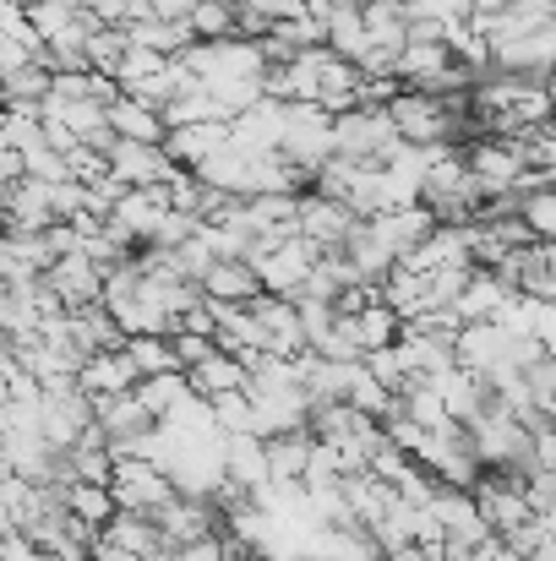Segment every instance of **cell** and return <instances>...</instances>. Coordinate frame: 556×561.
Returning a JSON list of instances; mask_svg holds the SVG:
<instances>
[{"label":"cell","instance_id":"6da1fadb","mask_svg":"<svg viewBox=\"0 0 556 561\" xmlns=\"http://www.w3.org/2000/svg\"><path fill=\"white\" fill-rule=\"evenodd\" d=\"M328 137H333V153L350 159V164H387L393 148H398V131L387 121L382 104H350L328 121Z\"/></svg>","mask_w":556,"mask_h":561},{"label":"cell","instance_id":"f546056e","mask_svg":"<svg viewBox=\"0 0 556 561\" xmlns=\"http://www.w3.org/2000/svg\"><path fill=\"white\" fill-rule=\"evenodd\" d=\"M170 350H175V366L191 371V366L213 350V339H207V333H185V328H175V333H170Z\"/></svg>","mask_w":556,"mask_h":561},{"label":"cell","instance_id":"ac0fdd59","mask_svg":"<svg viewBox=\"0 0 556 561\" xmlns=\"http://www.w3.org/2000/svg\"><path fill=\"white\" fill-rule=\"evenodd\" d=\"M246 381V360H235V355H224V350H207L191 371H185V387L196 392V398H218V392H235Z\"/></svg>","mask_w":556,"mask_h":561},{"label":"cell","instance_id":"4dcf8cb0","mask_svg":"<svg viewBox=\"0 0 556 561\" xmlns=\"http://www.w3.org/2000/svg\"><path fill=\"white\" fill-rule=\"evenodd\" d=\"M27 60H33V49H27V44H16L11 33H0V77H5V71H16V66H27Z\"/></svg>","mask_w":556,"mask_h":561},{"label":"cell","instance_id":"ba28073f","mask_svg":"<svg viewBox=\"0 0 556 561\" xmlns=\"http://www.w3.org/2000/svg\"><path fill=\"white\" fill-rule=\"evenodd\" d=\"M366 229L393 251V256H404V251H415V245L436 229V218H431L420 202H409V207H393V213H371Z\"/></svg>","mask_w":556,"mask_h":561},{"label":"cell","instance_id":"4316f807","mask_svg":"<svg viewBox=\"0 0 556 561\" xmlns=\"http://www.w3.org/2000/svg\"><path fill=\"white\" fill-rule=\"evenodd\" d=\"M207 409H213V425L229 436V431H251V398L235 387V392H218V398H207Z\"/></svg>","mask_w":556,"mask_h":561},{"label":"cell","instance_id":"277c9868","mask_svg":"<svg viewBox=\"0 0 556 561\" xmlns=\"http://www.w3.org/2000/svg\"><path fill=\"white\" fill-rule=\"evenodd\" d=\"M350 224H355V213L339 196H322V191H300L295 196V234L311 240L317 251H339Z\"/></svg>","mask_w":556,"mask_h":561},{"label":"cell","instance_id":"9c48e42d","mask_svg":"<svg viewBox=\"0 0 556 561\" xmlns=\"http://www.w3.org/2000/svg\"><path fill=\"white\" fill-rule=\"evenodd\" d=\"M77 387H82L88 398L132 392V387H137V366L126 360V350H93V355L77 366Z\"/></svg>","mask_w":556,"mask_h":561},{"label":"cell","instance_id":"30bf717a","mask_svg":"<svg viewBox=\"0 0 556 561\" xmlns=\"http://www.w3.org/2000/svg\"><path fill=\"white\" fill-rule=\"evenodd\" d=\"M224 480L240 485L246 496L268 485V453H262V436H251V431H229V436H224Z\"/></svg>","mask_w":556,"mask_h":561},{"label":"cell","instance_id":"5bb4252c","mask_svg":"<svg viewBox=\"0 0 556 561\" xmlns=\"http://www.w3.org/2000/svg\"><path fill=\"white\" fill-rule=\"evenodd\" d=\"M104 121H110V131L126 137V142H164V115H159L154 104L126 99V93H115V99L104 104Z\"/></svg>","mask_w":556,"mask_h":561},{"label":"cell","instance_id":"e575fe53","mask_svg":"<svg viewBox=\"0 0 556 561\" xmlns=\"http://www.w3.org/2000/svg\"><path fill=\"white\" fill-rule=\"evenodd\" d=\"M5 267H11V251H5V229H0V278H5Z\"/></svg>","mask_w":556,"mask_h":561},{"label":"cell","instance_id":"2e32d148","mask_svg":"<svg viewBox=\"0 0 556 561\" xmlns=\"http://www.w3.org/2000/svg\"><path fill=\"white\" fill-rule=\"evenodd\" d=\"M104 535L121 546V551H132L137 561H159L170 546H164V535H159V524L148 518V513H115L110 524H104Z\"/></svg>","mask_w":556,"mask_h":561},{"label":"cell","instance_id":"8fae6325","mask_svg":"<svg viewBox=\"0 0 556 561\" xmlns=\"http://www.w3.org/2000/svg\"><path fill=\"white\" fill-rule=\"evenodd\" d=\"M322 44L339 55V60H361L371 49L366 22H361V0H333L322 11Z\"/></svg>","mask_w":556,"mask_h":561},{"label":"cell","instance_id":"52a82bcc","mask_svg":"<svg viewBox=\"0 0 556 561\" xmlns=\"http://www.w3.org/2000/svg\"><path fill=\"white\" fill-rule=\"evenodd\" d=\"M154 524H159V535H164V546H191V540H202V535H218V507L207 502V496H170L159 513H154Z\"/></svg>","mask_w":556,"mask_h":561},{"label":"cell","instance_id":"484cf974","mask_svg":"<svg viewBox=\"0 0 556 561\" xmlns=\"http://www.w3.org/2000/svg\"><path fill=\"white\" fill-rule=\"evenodd\" d=\"M519 218H524V229H530L535 240H552L556 234V191L552 186L524 191V196H519Z\"/></svg>","mask_w":556,"mask_h":561},{"label":"cell","instance_id":"836d02e7","mask_svg":"<svg viewBox=\"0 0 556 561\" xmlns=\"http://www.w3.org/2000/svg\"><path fill=\"white\" fill-rule=\"evenodd\" d=\"M148 11H154L159 22H181L185 11H191V0H148Z\"/></svg>","mask_w":556,"mask_h":561},{"label":"cell","instance_id":"f1b7e54d","mask_svg":"<svg viewBox=\"0 0 556 561\" xmlns=\"http://www.w3.org/2000/svg\"><path fill=\"white\" fill-rule=\"evenodd\" d=\"M22 175L55 186V181H66V153H55V148H27V153H22Z\"/></svg>","mask_w":556,"mask_h":561},{"label":"cell","instance_id":"1f68e13d","mask_svg":"<svg viewBox=\"0 0 556 561\" xmlns=\"http://www.w3.org/2000/svg\"><path fill=\"white\" fill-rule=\"evenodd\" d=\"M38 131H44V148H55V153H71L77 148L71 126H60V121H38Z\"/></svg>","mask_w":556,"mask_h":561},{"label":"cell","instance_id":"4fadbf2b","mask_svg":"<svg viewBox=\"0 0 556 561\" xmlns=\"http://www.w3.org/2000/svg\"><path fill=\"white\" fill-rule=\"evenodd\" d=\"M196 289L207 295V300H229V306H246L262 284H257V273H251V262H240V256H213L207 262V273L196 278Z\"/></svg>","mask_w":556,"mask_h":561},{"label":"cell","instance_id":"44dd1931","mask_svg":"<svg viewBox=\"0 0 556 561\" xmlns=\"http://www.w3.org/2000/svg\"><path fill=\"white\" fill-rule=\"evenodd\" d=\"M126 360L137 366V376H159V371H181L175 366V350H170V339L164 333H126Z\"/></svg>","mask_w":556,"mask_h":561},{"label":"cell","instance_id":"7c38bea8","mask_svg":"<svg viewBox=\"0 0 556 561\" xmlns=\"http://www.w3.org/2000/svg\"><path fill=\"white\" fill-rule=\"evenodd\" d=\"M224 137H229V121H185V126H170V131H164V142H159V148L170 153V164H175V170H191V164H196V159H207Z\"/></svg>","mask_w":556,"mask_h":561},{"label":"cell","instance_id":"3957f363","mask_svg":"<svg viewBox=\"0 0 556 561\" xmlns=\"http://www.w3.org/2000/svg\"><path fill=\"white\" fill-rule=\"evenodd\" d=\"M317 256H322V251H317L311 240L290 234V240H279V245H268V251H257V256H246V262H251V273H257V284H262L268 295L295 300V295H300V278L311 273Z\"/></svg>","mask_w":556,"mask_h":561},{"label":"cell","instance_id":"e0dca14e","mask_svg":"<svg viewBox=\"0 0 556 561\" xmlns=\"http://www.w3.org/2000/svg\"><path fill=\"white\" fill-rule=\"evenodd\" d=\"M268 453V480L273 485H300V469L311 458V431H284V436H262Z\"/></svg>","mask_w":556,"mask_h":561},{"label":"cell","instance_id":"cb8c5ba5","mask_svg":"<svg viewBox=\"0 0 556 561\" xmlns=\"http://www.w3.org/2000/svg\"><path fill=\"white\" fill-rule=\"evenodd\" d=\"M0 88H5V104H38V99L49 93V66H44V60H27V66L5 71Z\"/></svg>","mask_w":556,"mask_h":561},{"label":"cell","instance_id":"d6a6232c","mask_svg":"<svg viewBox=\"0 0 556 561\" xmlns=\"http://www.w3.org/2000/svg\"><path fill=\"white\" fill-rule=\"evenodd\" d=\"M88 561H137V557H132V551H121V546L99 529V535H93V546H88Z\"/></svg>","mask_w":556,"mask_h":561},{"label":"cell","instance_id":"83f0119b","mask_svg":"<svg viewBox=\"0 0 556 561\" xmlns=\"http://www.w3.org/2000/svg\"><path fill=\"white\" fill-rule=\"evenodd\" d=\"M104 175H110V159H104L99 148H82V142H77V148L66 153V181H77V186H99Z\"/></svg>","mask_w":556,"mask_h":561},{"label":"cell","instance_id":"603a6c76","mask_svg":"<svg viewBox=\"0 0 556 561\" xmlns=\"http://www.w3.org/2000/svg\"><path fill=\"white\" fill-rule=\"evenodd\" d=\"M185 27H191V38H229L235 33V0H191Z\"/></svg>","mask_w":556,"mask_h":561},{"label":"cell","instance_id":"d6986e66","mask_svg":"<svg viewBox=\"0 0 556 561\" xmlns=\"http://www.w3.org/2000/svg\"><path fill=\"white\" fill-rule=\"evenodd\" d=\"M398 328H404V322H398L382 300H371V306H361V311L350 317V339H355V350H361V355H371V350H387V344L398 339Z\"/></svg>","mask_w":556,"mask_h":561},{"label":"cell","instance_id":"8992f818","mask_svg":"<svg viewBox=\"0 0 556 561\" xmlns=\"http://www.w3.org/2000/svg\"><path fill=\"white\" fill-rule=\"evenodd\" d=\"M44 289L60 300V311H77V306H93L99 300V284H104V273L82 256V251H66V256H55L44 273Z\"/></svg>","mask_w":556,"mask_h":561},{"label":"cell","instance_id":"7a4b0ae2","mask_svg":"<svg viewBox=\"0 0 556 561\" xmlns=\"http://www.w3.org/2000/svg\"><path fill=\"white\" fill-rule=\"evenodd\" d=\"M110 496H115V513H159L170 496H175V480L148 463V458H132V453H115L110 463Z\"/></svg>","mask_w":556,"mask_h":561},{"label":"cell","instance_id":"ffe728a7","mask_svg":"<svg viewBox=\"0 0 556 561\" xmlns=\"http://www.w3.org/2000/svg\"><path fill=\"white\" fill-rule=\"evenodd\" d=\"M60 496H66V513H71V518H82V524H93V529H104V524L115 518V496H110V485L66 480V485H60Z\"/></svg>","mask_w":556,"mask_h":561},{"label":"cell","instance_id":"d590c367","mask_svg":"<svg viewBox=\"0 0 556 561\" xmlns=\"http://www.w3.org/2000/svg\"><path fill=\"white\" fill-rule=\"evenodd\" d=\"M16 5H27V0H16Z\"/></svg>","mask_w":556,"mask_h":561},{"label":"cell","instance_id":"7402d4cb","mask_svg":"<svg viewBox=\"0 0 556 561\" xmlns=\"http://www.w3.org/2000/svg\"><path fill=\"white\" fill-rule=\"evenodd\" d=\"M121 55H126V27H121V22H99V27L82 38V66L99 71V77H110Z\"/></svg>","mask_w":556,"mask_h":561},{"label":"cell","instance_id":"5b68a950","mask_svg":"<svg viewBox=\"0 0 556 561\" xmlns=\"http://www.w3.org/2000/svg\"><path fill=\"white\" fill-rule=\"evenodd\" d=\"M104 159H110V181L115 186H164L170 181V153L159 148V142H126V137H115L110 148H104Z\"/></svg>","mask_w":556,"mask_h":561},{"label":"cell","instance_id":"9a60e30c","mask_svg":"<svg viewBox=\"0 0 556 561\" xmlns=\"http://www.w3.org/2000/svg\"><path fill=\"white\" fill-rule=\"evenodd\" d=\"M502 300H508V284L491 267H469L464 289L453 295V311H458V322H491Z\"/></svg>","mask_w":556,"mask_h":561},{"label":"cell","instance_id":"d4e9b609","mask_svg":"<svg viewBox=\"0 0 556 561\" xmlns=\"http://www.w3.org/2000/svg\"><path fill=\"white\" fill-rule=\"evenodd\" d=\"M132 392H137V403H143V409H148V414L159 420V414H164V409H170V403H175V398L185 392V371L137 376V387H132Z\"/></svg>","mask_w":556,"mask_h":561}]
</instances>
